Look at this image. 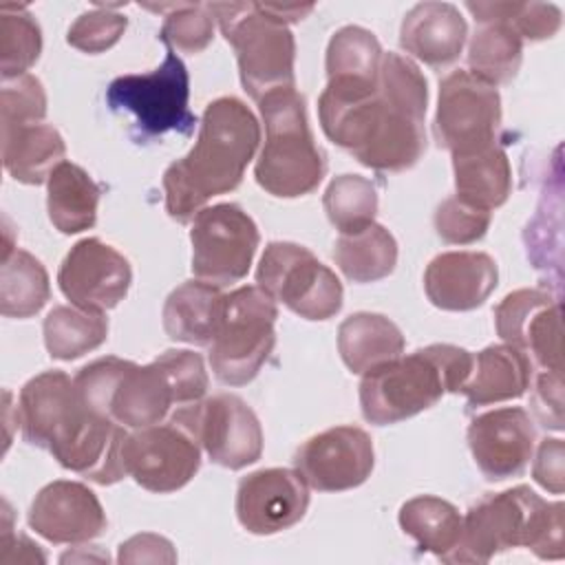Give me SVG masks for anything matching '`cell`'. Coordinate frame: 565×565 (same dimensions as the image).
<instances>
[{"label":"cell","mask_w":565,"mask_h":565,"mask_svg":"<svg viewBox=\"0 0 565 565\" xmlns=\"http://www.w3.org/2000/svg\"><path fill=\"white\" fill-rule=\"evenodd\" d=\"M258 143L260 124L245 102L236 97L210 102L196 143L163 172L166 212L174 221L188 223L212 196L236 190Z\"/></svg>","instance_id":"cell-1"},{"label":"cell","mask_w":565,"mask_h":565,"mask_svg":"<svg viewBox=\"0 0 565 565\" xmlns=\"http://www.w3.org/2000/svg\"><path fill=\"white\" fill-rule=\"evenodd\" d=\"M318 117L324 135L371 170H408L426 150L424 119L386 99L377 82H327Z\"/></svg>","instance_id":"cell-2"},{"label":"cell","mask_w":565,"mask_h":565,"mask_svg":"<svg viewBox=\"0 0 565 565\" xmlns=\"http://www.w3.org/2000/svg\"><path fill=\"white\" fill-rule=\"evenodd\" d=\"M475 355L455 344H428L397 355L360 382V408L369 424L388 426L435 406L446 393H459L472 373Z\"/></svg>","instance_id":"cell-3"},{"label":"cell","mask_w":565,"mask_h":565,"mask_svg":"<svg viewBox=\"0 0 565 565\" xmlns=\"http://www.w3.org/2000/svg\"><path fill=\"white\" fill-rule=\"evenodd\" d=\"M207 384L203 358L188 349H168L143 366L121 360L99 413L132 430L161 424L172 408L201 402Z\"/></svg>","instance_id":"cell-4"},{"label":"cell","mask_w":565,"mask_h":565,"mask_svg":"<svg viewBox=\"0 0 565 565\" xmlns=\"http://www.w3.org/2000/svg\"><path fill=\"white\" fill-rule=\"evenodd\" d=\"M265 124V146L256 159V183L280 199L313 192L327 170L324 154L313 141L305 99L296 88H282L258 102Z\"/></svg>","instance_id":"cell-5"},{"label":"cell","mask_w":565,"mask_h":565,"mask_svg":"<svg viewBox=\"0 0 565 565\" xmlns=\"http://www.w3.org/2000/svg\"><path fill=\"white\" fill-rule=\"evenodd\" d=\"M223 38L234 46L241 84L258 104L265 95L296 88V42L263 2H207Z\"/></svg>","instance_id":"cell-6"},{"label":"cell","mask_w":565,"mask_h":565,"mask_svg":"<svg viewBox=\"0 0 565 565\" xmlns=\"http://www.w3.org/2000/svg\"><path fill=\"white\" fill-rule=\"evenodd\" d=\"M276 300L258 285H245L223 296L214 338L210 342V366L225 386L252 382L276 344Z\"/></svg>","instance_id":"cell-7"},{"label":"cell","mask_w":565,"mask_h":565,"mask_svg":"<svg viewBox=\"0 0 565 565\" xmlns=\"http://www.w3.org/2000/svg\"><path fill=\"white\" fill-rule=\"evenodd\" d=\"M190 75L183 60L168 49L161 66L150 73H132L115 77L106 90L108 106L135 117L143 137H161L166 132L190 135L196 117L188 108Z\"/></svg>","instance_id":"cell-8"},{"label":"cell","mask_w":565,"mask_h":565,"mask_svg":"<svg viewBox=\"0 0 565 565\" xmlns=\"http://www.w3.org/2000/svg\"><path fill=\"white\" fill-rule=\"evenodd\" d=\"M256 282L305 320H329L342 309L340 278L298 243H269L260 256Z\"/></svg>","instance_id":"cell-9"},{"label":"cell","mask_w":565,"mask_h":565,"mask_svg":"<svg viewBox=\"0 0 565 565\" xmlns=\"http://www.w3.org/2000/svg\"><path fill=\"white\" fill-rule=\"evenodd\" d=\"M126 435L121 424L90 411L77 393L51 426L44 448L62 468L110 486L128 477L121 457Z\"/></svg>","instance_id":"cell-10"},{"label":"cell","mask_w":565,"mask_h":565,"mask_svg":"<svg viewBox=\"0 0 565 565\" xmlns=\"http://www.w3.org/2000/svg\"><path fill=\"white\" fill-rule=\"evenodd\" d=\"M258 241V227L241 205H207L192 218V274L216 287L238 282L252 267Z\"/></svg>","instance_id":"cell-11"},{"label":"cell","mask_w":565,"mask_h":565,"mask_svg":"<svg viewBox=\"0 0 565 565\" xmlns=\"http://www.w3.org/2000/svg\"><path fill=\"white\" fill-rule=\"evenodd\" d=\"M543 501L530 486H516L481 499L461 521V536L446 563H488L494 554L527 547Z\"/></svg>","instance_id":"cell-12"},{"label":"cell","mask_w":565,"mask_h":565,"mask_svg":"<svg viewBox=\"0 0 565 565\" xmlns=\"http://www.w3.org/2000/svg\"><path fill=\"white\" fill-rule=\"evenodd\" d=\"M183 426L207 457L230 470H241L263 455V428L256 413L234 393L181 406L170 417Z\"/></svg>","instance_id":"cell-13"},{"label":"cell","mask_w":565,"mask_h":565,"mask_svg":"<svg viewBox=\"0 0 565 565\" xmlns=\"http://www.w3.org/2000/svg\"><path fill=\"white\" fill-rule=\"evenodd\" d=\"M501 97L497 86L468 71H452L439 84L435 113L437 143L452 154L497 141Z\"/></svg>","instance_id":"cell-14"},{"label":"cell","mask_w":565,"mask_h":565,"mask_svg":"<svg viewBox=\"0 0 565 565\" xmlns=\"http://www.w3.org/2000/svg\"><path fill=\"white\" fill-rule=\"evenodd\" d=\"M121 457L126 475L157 494L181 490L201 468V446L172 419L128 433Z\"/></svg>","instance_id":"cell-15"},{"label":"cell","mask_w":565,"mask_h":565,"mask_svg":"<svg viewBox=\"0 0 565 565\" xmlns=\"http://www.w3.org/2000/svg\"><path fill=\"white\" fill-rule=\"evenodd\" d=\"M296 472L320 492L362 486L375 466L371 435L358 426H333L309 437L294 457Z\"/></svg>","instance_id":"cell-16"},{"label":"cell","mask_w":565,"mask_h":565,"mask_svg":"<svg viewBox=\"0 0 565 565\" xmlns=\"http://www.w3.org/2000/svg\"><path fill=\"white\" fill-rule=\"evenodd\" d=\"M132 282V269L124 254L99 238L77 241L64 256L57 285L73 307L104 313L117 307Z\"/></svg>","instance_id":"cell-17"},{"label":"cell","mask_w":565,"mask_h":565,"mask_svg":"<svg viewBox=\"0 0 565 565\" xmlns=\"http://www.w3.org/2000/svg\"><path fill=\"white\" fill-rule=\"evenodd\" d=\"M494 327L503 342L532 355L539 366L563 373L561 307L543 289H516L494 309Z\"/></svg>","instance_id":"cell-18"},{"label":"cell","mask_w":565,"mask_h":565,"mask_svg":"<svg viewBox=\"0 0 565 565\" xmlns=\"http://www.w3.org/2000/svg\"><path fill=\"white\" fill-rule=\"evenodd\" d=\"M309 508V486L289 468L249 472L236 488L238 523L252 534H276L296 525Z\"/></svg>","instance_id":"cell-19"},{"label":"cell","mask_w":565,"mask_h":565,"mask_svg":"<svg viewBox=\"0 0 565 565\" xmlns=\"http://www.w3.org/2000/svg\"><path fill=\"white\" fill-rule=\"evenodd\" d=\"M534 441L532 419L519 406L481 413L468 426L472 459L488 481L519 477L532 459Z\"/></svg>","instance_id":"cell-20"},{"label":"cell","mask_w":565,"mask_h":565,"mask_svg":"<svg viewBox=\"0 0 565 565\" xmlns=\"http://www.w3.org/2000/svg\"><path fill=\"white\" fill-rule=\"evenodd\" d=\"M108 521L97 494L79 481H51L33 499L29 527L49 543L75 545L104 534Z\"/></svg>","instance_id":"cell-21"},{"label":"cell","mask_w":565,"mask_h":565,"mask_svg":"<svg viewBox=\"0 0 565 565\" xmlns=\"http://www.w3.org/2000/svg\"><path fill=\"white\" fill-rule=\"evenodd\" d=\"M499 280L497 263L486 252H444L424 271L428 300L444 311L481 307Z\"/></svg>","instance_id":"cell-22"},{"label":"cell","mask_w":565,"mask_h":565,"mask_svg":"<svg viewBox=\"0 0 565 565\" xmlns=\"http://www.w3.org/2000/svg\"><path fill=\"white\" fill-rule=\"evenodd\" d=\"M466 33V20L455 4L419 2L402 20L399 46L419 62L441 68L459 57Z\"/></svg>","instance_id":"cell-23"},{"label":"cell","mask_w":565,"mask_h":565,"mask_svg":"<svg viewBox=\"0 0 565 565\" xmlns=\"http://www.w3.org/2000/svg\"><path fill=\"white\" fill-rule=\"evenodd\" d=\"M532 360L512 344H490L475 355L472 373L459 393L468 406H488L519 399L530 388Z\"/></svg>","instance_id":"cell-24"},{"label":"cell","mask_w":565,"mask_h":565,"mask_svg":"<svg viewBox=\"0 0 565 565\" xmlns=\"http://www.w3.org/2000/svg\"><path fill=\"white\" fill-rule=\"evenodd\" d=\"M455 190L461 201L492 212L512 192V168L505 150L494 141L452 154Z\"/></svg>","instance_id":"cell-25"},{"label":"cell","mask_w":565,"mask_h":565,"mask_svg":"<svg viewBox=\"0 0 565 565\" xmlns=\"http://www.w3.org/2000/svg\"><path fill=\"white\" fill-rule=\"evenodd\" d=\"M221 287L203 282V280H185L163 302V329L168 338L194 347H210L221 302H223Z\"/></svg>","instance_id":"cell-26"},{"label":"cell","mask_w":565,"mask_h":565,"mask_svg":"<svg viewBox=\"0 0 565 565\" xmlns=\"http://www.w3.org/2000/svg\"><path fill=\"white\" fill-rule=\"evenodd\" d=\"M338 351L351 373H366L402 355L404 335L391 318L358 311L340 322Z\"/></svg>","instance_id":"cell-27"},{"label":"cell","mask_w":565,"mask_h":565,"mask_svg":"<svg viewBox=\"0 0 565 565\" xmlns=\"http://www.w3.org/2000/svg\"><path fill=\"white\" fill-rule=\"evenodd\" d=\"M66 143L57 128L49 124H29L2 130L4 170L20 183L40 185L64 161Z\"/></svg>","instance_id":"cell-28"},{"label":"cell","mask_w":565,"mask_h":565,"mask_svg":"<svg viewBox=\"0 0 565 565\" xmlns=\"http://www.w3.org/2000/svg\"><path fill=\"white\" fill-rule=\"evenodd\" d=\"M99 185L73 161H62L46 181L49 218L62 234H79L97 221Z\"/></svg>","instance_id":"cell-29"},{"label":"cell","mask_w":565,"mask_h":565,"mask_svg":"<svg viewBox=\"0 0 565 565\" xmlns=\"http://www.w3.org/2000/svg\"><path fill=\"white\" fill-rule=\"evenodd\" d=\"M461 521L463 516L450 501L433 494L413 497L399 508V527L404 534L444 563L459 543Z\"/></svg>","instance_id":"cell-30"},{"label":"cell","mask_w":565,"mask_h":565,"mask_svg":"<svg viewBox=\"0 0 565 565\" xmlns=\"http://www.w3.org/2000/svg\"><path fill=\"white\" fill-rule=\"evenodd\" d=\"M333 260L351 282H375L393 274L397 243L384 225L371 223L360 232L340 234L333 247Z\"/></svg>","instance_id":"cell-31"},{"label":"cell","mask_w":565,"mask_h":565,"mask_svg":"<svg viewBox=\"0 0 565 565\" xmlns=\"http://www.w3.org/2000/svg\"><path fill=\"white\" fill-rule=\"evenodd\" d=\"M51 298L44 265L24 249L2 256L0 267V313L7 318H31Z\"/></svg>","instance_id":"cell-32"},{"label":"cell","mask_w":565,"mask_h":565,"mask_svg":"<svg viewBox=\"0 0 565 565\" xmlns=\"http://www.w3.org/2000/svg\"><path fill=\"white\" fill-rule=\"evenodd\" d=\"M44 347L55 360H77L102 347L108 338V320L79 307H53L42 324Z\"/></svg>","instance_id":"cell-33"},{"label":"cell","mask_w":565,"mask_h":565,"mask_svg":"<svg viewBox=\"0 0 565 565\" xmlns=\"http://www.w3.org/2000/svg\"><path fill=\"white\" fill-rule=\"evenodd\" d=\"M523 60V40L503 22H481L468 46V66L475 77L499 86L514 79Z\"/></svg>","instance_id":"cell-34"},{"label":"cell","mask_w":565,"mask_h":565,"mask_svg":"<svg viewBox=\"0 0 565 565\" xmlns=\"http://www.w3.org/2000/svg\"><path fill=\"white\" fill-rule=\"evenodd\" d=\"M382 46L377 38L364 26L338 29L327 46V79L342 82H377Z\"/></svg>","instance_id":"cell-35"},{"label":"cell","mask_w":565,"mask_h":565,"mask_svg":"<svg viewBox=\"0 0 565 565\" xmlns=\"http://www.w3.org/2000/svg\"><path fill=\"white\" fill-rule=\"evenodd\" d=\"M42 51V31L24 4H0V71L2 79L26 75Z\"/></svg>","instance_id":"cell-36"},{"label":"cell","mask_w":565,"mask_h":565,"mask_svg":"<svg viewBox=\"0 0 565 565\" xmlns=\"http://www.w3.org/2000/svg\"><path fill=\"white\" fill-rule=\"evenodd\" d=\"M322 205L340 234H353L375 223L377 190L366 177L340 174L327 185Z\"/></svg>","instance_id":"cell-37"},{"label":"cell","mask_w":565,"mask_h":565,"mask_svg":"<svg viewBox=\"0 0 565 565\" xmlns=\"http://www.w3.org/2000/svg\"><path fill=\"white\" fill-rule=\"evenodd\" d=\"M466 9L479 24H508L521 40H547L561 29V9L552 2H466Z\"/></svg>","instance_id":"cell-38"},{"label":"cell","mask_w":565,"mask_h":565,"mask_svg":"<svg viewBox=\"0 0 565 565\" xmlns=\"http://www.w3.org/2000/svg\"><path fill=\"white\" fill-rule=\"evenodd\" d=\"M152 11H170L166 13L163 26L159 31V40L168 49H177L181 53H201L214 38V15L207 4L194 2H177V4H148Z\"/></svg>","instance_id":"cell-39"},{"label":"cell","mask_w":565,"mask_h":565,"mask_svg":"<svg viewBox=\"0 0 565 565\" xmlns=\"http://www.w3.org/2000/svg\"><path fill=\"white\" fill-rule=\"evenodd\" d=\"M377 86L386 99L402 110L424 119L428 106V84L419 66L399 53H384Z\"/></svg>","instance_id":"cell-40"},{"label":"cell","mask_w":565,"mask_h":565,"mask_svg":"<svg viewBox=\"0 0 565 565\" xmlns=\"http://www.w3.org/2000/svg\"><path fill=\"white\" fill-rule=\"evenodd\" d=\"M46 115V93L42 82L26 73L13 79H2L0 124L2 130L40 124Z\"/></svg>","instance_id":"cell-41"},{"label":"cell","mask_w":565,"mask_h":565,"mask_svg":"<svg viewBox=\"0 0 565 565\" xmlns=\"http://www.w3.org/2000/svg\"><path fill=\"white\" fill-rule=\"evenodd\" d=\"M128 26V18L110 7L84 11L68 29L66 42L84 53H104L119 42Z\"/></svg>","instance_id":"cell-42"},{"label":"cell","mask_w":565,"mask_h":565,"mask_svg":"<svg viewBox=\"0 0 565 565\" xmlns=\"http://www.w3.org/2000/svg\"><path fill=\"white\" fill-rule=\"evenodd\" d=\"M490 221L492 212L470 205L459 196H448L435 212V230L450 245H468L483 238Z\"/></svg>","instance_id":"cell-43"},{"label":"cell","mask_w":565,"mask_h":565,"mask_svg":"<svg viewBox=\"0 0 565 565\" xmlns=\"http://www.w3.org/2000/svg\"><path fill=\"white\" fill-rule=\"evenodd\" d=\"M563 510L561 501L545 503L541 514L534 521L527 550H532L539 558L558 561L565 556V541H563Z\"/></svg>","instance_id":"cell-44"},{"label":"cell","mask_w":565,"mask_h":565,"mask_svg":"<svg viewBox=\"0 0 565 565\" xmlns=\"http://www.w3.org/2000/svg\"><path fill=\"white\" fill-rule=\"evenodd\" d=\"M534 413L545 428H563V373L545 371L536 380Z\"/></svg>","instance_id":"cell-45"},{"label":"cell","mask_w":565,"mask_h":565,"mask_svg":"<svg viewBox=\"0 0 565 565\" xmlns=\"http://www.w3.org/2000/svg\"><path fill=\"white\" fill-rule=\"evenodd\" d=\"M563 457H565V448L561 439H543L536 450L532 477L541 488L550 490L552 494H563V488H565Z\"/></svg>","instance_id":"cell-46"},{"label":"cell","mask_w":565,"mask_h":565,"mask_svg":"<svg viewBox=\"0 0 565 565\" xmlns=\"http://www.w3.org/2000/svg\"><path fill=\"white\" fill-rule=\"evenodd\" d=\"M119 563H174L177 552L166 536L159 534H135L119 545Z\"/></svg>","instance_id":"cell-47"},{"label":"cell","mask_w":565,"mask_h":565,"mask_svg":"<svg viewBox=\"0 0 565 565\" xmlns=\"http://www.w3.org/2000/svg\"><path fill=\"white\" fill-rule=\"evenodd\" d=\"M4 521H2V536H0V563L13 565V563H44V554L40 552V545L29 541L24 534H15L11 527V512L4 501Z\"/></svg>","instance_id":"cell-48"}]
</instances>
